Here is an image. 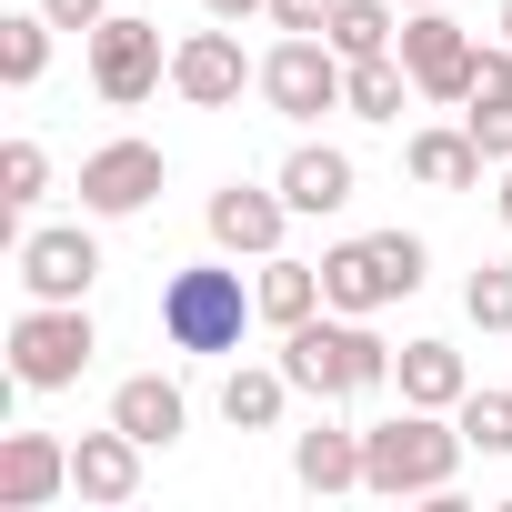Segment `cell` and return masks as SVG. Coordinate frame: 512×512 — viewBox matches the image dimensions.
<instances>
[{"mask_svg":"<svg viewBox=\"0 0 512 512\" xmlns=\"http://www.w3.org/2000/svg\"><path fill=\"white\" fill-rule=\"evenodd\" d=\"M462 452H472V442H462L452 412L402 402L392 422H362V492H382V502H452Z\"/></svg>","mask_w":512,"mask_h":512,"instance_id":"cell-1","label":"cell"},{"mask_svg":"<svg viewBox=\"0 0 512 512\" xmlns=\"http://www.w3.org/2000/svg\"><path fill=\"white\" fill-rule=\"evenodd\" d=\"M282 372H292L302 402H362V392L392 382V342L362 312H312V322L282 332Z\"/></svg>","mask_w":512,"mask_h":512,"instance_id":"cell-2","label":"cell"},{"mask_svg":"<svg viewBox=\"0 0 512 512\" xmlns=\"http://www.w3.org/2000/svg\"><path fill=\"white\" fill-rule=\"evenodd\" d=\"M251 322H262V302H251V282L231 272V251L221 262H181L161 282V342L171 352H241Z\"/></svg>","mask_w":512,"mask_h":512,"instance_id":"cell-3","label":"cell"},{"mask_svg":"<svg viewBox=\"0 0 512 512\" xmlns=\"http://www.w3.org/2000/svg\"><path fill=\"white\" fill-rule=\"evenodd\" d=\"M432 282V251H422V231H362V241H332L322 251V302L332 312H392V302H412Z\"/></svg>","mask_w":512,"mask_h":512,"instance_id":"cell-4","label":"cell"},{"mask_svg":"<svg viewBox=\"0 0 512 512\" xmlns=\"http://www.w3.org/2000/svg\"><path fill=\"white\" fill-rule=\"evenodd\" d=\"M101 332H91V302H21L11 322V382L21 392H71L91 372Z\"/></svg>","mask_w":512,"mask_h":512,"instance_id":"cell-5","label":"cell"},{"mask_svg":"<svg viewBox=\"0 0 512 512\" xmlns=\"http://www.w3.org/2000/svg\"><path fill=\"white\" fill-rule=\"evenodd\" d=\"M342 81H352V61H342L322 31H282V41L262 51V101H272L282 121H322V111H342Z\"/></svg>","mask_w":512,"mask_h":512,"instance_id":"cell-6","label":"cell"},{"mask_svg":"<svg viewBox=\"0 0 512 512\" xmlns=\"http://www.w3.org/2000/svg\"><path fill=\"white\" fill-rule=\"evenodd\" d=\"M161 81H171L161 21H141V11H111V21L91 31V91H101L111 111H141V101H151Z\"/></svg>","mask_w":512,"mask_h":512,"instance_id":"cell-7","label":"cell"},{"mask_svg":"<svg viewBox=\"0 0 512 512\" xmlns=\"http://www.w3.org/2000/svg\"><path fill=\"white\" fill-rule=\"evenodd\" d=\"M11 262H21V292H31V302H91V282H101L91 211H81V221H41V231H21Z\"/></svg>","mask_w":512,"mask_h":512,"instance_id":"cell-8","label":"cell"},{"mask_svg":"<svg viewBox=\"0 0 512 512\" xmlns=\"http://www.w3.org/2000/svg\"><path fill=\"white\" fill-rule=\"evenodd\" d=\"M402 71H412V91L422 101H472V61H482V41L442 11V0H432V11H402Z\"/></svg>","mask_w":512,"mask_h":512,"instance_id":"cell-9","label":"cell"},{"mask_svg":"<svg viewBox=\"0 0 512 512\" xmlns=\"http://www.w3.org/2000/svg\"><path fill=\"white\" fill-rule=\"evenodd\" d=\"M171 91H181L191 111H231L241 91H262V61H241L231 21H211V31H181V41H171Z\"/></svg>","mask_w":512,"mask_h":512,"instance_id":"cell-10","label":"cell"},{"mask_svg":"<svg viewBox=\"0 0 512 512\" xmlns=\"http://www.w3.org/2000/svg\"><path fill=\"white\" fill-rule=\"evenodd\" d=\"M201 221H211V251H231V262H272L282 231H292L302 211L282 201V181H272V191H262V181H221Z\"/></svg>","mask_w":512,"mask_h":512,"instance_id":"cell-11","label":"cell"},{"mask_svg":"<svg viewBox=\"0 0 512 512\" xmlns=\"http://www.w3.org/2000/svg\"><path fill=\"white\" fill-rule=\"evenodd\" d=\"M161 181H171V161H161L151 141H101V151L81 161V211H91V221H131V211L161 201Z\"/></svg>","mask_w":512,"mask_h":512,"instance_id":"cell-12","label":"cell"},{"mask_svg":"<svg viewBox=\"0 0 512 512\" xmlns=\"http://www.w3.org/2000/svg\"><path fill=\"white\" fill-rule=\"evenodd\" d=\"M61 492H71V442H51V432H11L0 442V512H41Z\"/></svg>","mask_w":512,"mask_h":512,"instance_id":"cell-13","label":"cell"},{"mask_svg":"<svg viewBox=\"0 0 512 512\" xmlns=\"http://www.w3.org/2000/svg\"><path fill=\"white\" fill-rule=\"evenodd\" d=\"M272 181H282V201H292L302 221H322V211H342V201L362 191V171H352V151H342V141H302Z\"/></svg>","mask_w":512,"mask_h":512,"instance_id":"cell-14","label":"cell"},{"mask_svg":"<svg viewBox=\"0 0 512 512\" xmlns=\"http://www.w3.org/2000/svg\"><path fill=\"white\" fill-rule=\"evenodd\" d=\"M111 422H121L141 452H171V442H181V422H191V392H181L171 372H131V382L111 392Z\"/></svg>","mask_w":512,"mask_h":512,"instance_id":"cell-15","label":"cell"},{"mask_svg":"<svg viewBox=\"0 0 512 512\" xmlns=\"http://www.w3.org/2000/svg\"><path fill=\"white\" fill-rule=\"evenodd\" d=\"M71 492H81V502H101V512H111V502H131V492H141V442H131L121 422L81 432V442H71Z\"/></svg>","mask_w":512,"mask_h":512,"instance_id":"cell-16","label":"cell"},{"mask_svg":"<svg viewBox=\"0 0 512 512\" xmlns=\"http://www.w3.org/2000/svg\"><path fill=\"white\" fill-rule=\"evenodd\" d=\"M392 392H402V402H422V412H462L472 372H462V352H452V342H432V332H422V342H402V352H392Z\"/></svg>","mask_w":512,"mask_h":512,"instance_id":"cell-17","label":"cell"},{"mask_svg":"<svg viewBox=\"0 0 512 512\" xmlns=\"http://www.w3.org/2000/svg\"><path fill=\"white\" fill-rule=\"evenodd\" d=\"M292 482L302 492H362V432L352 422H312V432H292Z\"/></svg>","mask_w":512,"mask_h":512,"instance_id":"cell-18","label":"cell"},{"mask_svg":"<svg viewBox=\"0 0 512 512\" xmlns=\"http://www.w3.org/2000/svg\"><path fill=\"white\" fill-rule=\"evenodd\" d=\"M402 171H412L422 191H482V141H472L462 121L412 131V141H402Z\"/></svg>","mask_w":512,"mask_h":512,"instance_id":"cell-19","label":"cell"},{"mask_svg":"<svg viewBox=\"0 0 512 512\" xmlns=\"http://www.w3.org/2000/svg\"><path fill=\"white\" fill-rule=\"evenodd\" d=\"M251 302H262V322H272V332H292V322L332 312V302H322V262H292V251L251 262Z\"/></svg>","mask_w":512,"mask_h":512,"instance_id":"cell-20","label":"cell"},{"mask_svg":"<svg viewBox=\"0 0 512 512\" xmlns=\"http://www.w3.org/2000/svg\"><path fill=\"white\" fill-rule=\"evenodd\" d=\"M282 412H292V372L282 362H241L221 382V422L231 432H282Z\"/></svg>","mask_w":512,"mask_h":512,"instance_id":"cell-21","label":"cell"},{"mask_svg":"<svg viewBox=\"0 0 512 512\" xmlns=\"http://www.w3.org/2000/svg\"><path fill=\"white\" fill-rule=\"evenodd\" d=\"M402 101H422V91H412V71H402V51L352 61V81H342V111H352V121H402Z\"/></svg>","mask_w":512,"mask_h":512,"instance_id":"cell-22","label":"cell"},{"mask_svg":"<svg viewBox=\"0 0 512 512\" xmlns=\"http://www.w3.org/2000/svg\"><path fill=\"white\" fill-rule=\"evenodd\" d=\"M51 31H61V21L41 11V0L0 21V81H11V91H41V71H51Z\"/></svg>","mask_w":512,"mask_h":512,"instance_id":"cell-23","label":"cell"},{"mask_svg":"<svg viewBox=\"0 0 512 512\" xmlns=\"http://www.w3.org/2000/svg\"><path fill=\"white\" fill-rule=\"evenodd\" d=\"M342 61H382L392 41H402V0H342L332 11V31H322Z\"/></svg>","mask_w":512,"mask_h":512,"instance_id":"cell-24","label":"cell"},{"mask_svg":"<svg viewBox=\"0 0 512 512\" xmlns=\"http://www.w3.org/2000/svg\"><path fill=\"white\" fill-rule=\"evenodd\" d=\"M452 422H462V442H472L482 462H502V452H512V392H482V382H472Z\"/></svg>","mask_w":512,"mask_h":512,"instance_id":"cell-25","label":"cell"},{"mask_svg":"<svg viewBox=\"0 0 512 512\" xmlns=\"http://www.w3.org/2000/svg\"><path fill=\"white\" fill-rule=\"evenodd\" d=\"M41 191H51V151H41V141H11V151H0V211L21 221Z\"/></svg>","mask_w":512,"mask_h":512,"instance_id":"cell-26","label":"cell"},{"mask_svg":"<svg viewBox=\"0 0 512 512\" xmlns=\"http://www.w3.org/2000/svg\"><path fill=\"white\" fill-rule=\"evenodd\" d=\"M462 312H472V332H512V262H482L462 282Z\"/></svg>","mask_w":512,"mask_h":512,"instance_id":"cell-27","label":"cell"},{"mask_svg":"<svg viewBox=\"0 0 512 512\" xmlns=\"http://www.w3.org/2000/svg\"><path fill=\"white\" fill-rule=\"evenodd\" d=\"M462 111H512V41H492L482 61H472V101Z\"/></svg>","mask_w":512,"mask_h":512,"instance_id":"cell-28","label":"cell"},{"mask_svg":"<svg viewBox=\"0 0 512 512\" xmlns=\"http://www.w3.org/2000/svg\"><path fill=\"white\" fill-rule=\"evenodd\" d=\"M462 131L482 141V161H492V171L512 161V111H462Z\"/></svg>","mask_w":512,"mask_h":512,"instance_id":"cell-29","label":"cell"},{"mask_svg":"<svg viewBox=\"0 0 512 512\" xmlns=\"http://www.w3.org/2000/svg\"><path fill=\"white\" fill-rule=\"evenodd\" d=\"M332 11H342V0H272V31H332Z\"/></svg>","mask_w":512,"mask_h":512,"instance_id":"cell-30","label":"cell"},{"mask_svg":"<svg viewBox=\"0 0 512 512\" xmlns=\"http://www.w3.org/2000/svg\"><path fill=\"white\" fill-rule=\"evenodd\" d=\"M41 11H51V21H61V31H81V41H91V31H101V21H111V0H41Z\"/></svg>","mask_w":512,"mask_h":512,"instance_id":"cell-31","label":"cell"},{"mask_svg":"<svg viewBox=\"0 0 512 512\" xmlns=\"http://www.w3.org/2000/svg\"><path fill=\"white\" fill-rule=\"evenodd\" d=\"M201 11H211V21H231V31H241V21H251V11H272V0H201Z\"/></svg>","mask_w":512,"mask_h":512,"instance_id":"cell-32","label":"cell"},{"mask_svg":"<svg viewBox=\"0 0 512 512\" xmlns=\"http://www.w3.org/2000/svg\"><path fill=\"white\" fill-rule=\"evenodd\" d=\"M492 201H502V231H512V161H502V181H492Z\"/></svg>","mask_w":512,"mask_h":512,"instance_id":"cell-33","label":"cell"},{"mask_svg":"<svg viewBox=\"0 0 512 512\" xmlns=\"http://www.w3.org/2000/svg\"><path fill=\"white\" fill-rule=\"evenodd\" d=\"M502 41H512V0H502Z\"/></svg>","mask_w":512,"mask_h":512,"instance_id":"cell-34","label":"cell"},{"mask_svg":"<svg viewBox=\"0 0 512 512\" xmlns=\"http://www.w3.org/2000/svg\"><path fill=\"white\" fill-rule=\"evenodd\" d=\"M402 11H432V0H402Z\"/></svg>","mask_w":512,"mask_h":512,"instance_id":"cell-35","label":"cell"}]
</instances>
